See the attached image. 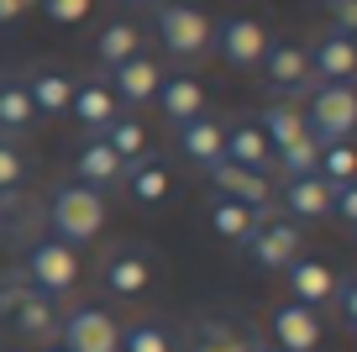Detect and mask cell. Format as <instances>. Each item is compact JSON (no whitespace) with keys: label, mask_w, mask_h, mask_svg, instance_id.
I'll return each instance as SVG.
<instances>
[{"label":"cell","mask_w":357,"mask_h":352,"mask_svg":"<svg viewBox=\"0 0 357 352\" xmlns=\"http://www.w3.org/2000/svg\"><path fill=\"white\" fill-rule=\"evenodd\" d=\"M100 226H105V195L100 189L79 184V179H63L47 195V231H53V242L84 247L100 237Z\"/></svg>","instance_id":"cell-1"},{"label":"cell","mask_w":357,"mask_h":352,"mask_svg":"<svg viewBox=\"0 0 357 352\" xmlns=\"http://www.w3.org/2000/svg\"><path fill=\"white\" fill-rule=\"evenodd\" d=\"M153 37L168 58L178 64H200L211 53L215 22L195 6V0H153Z\"/></svg>","instance_id":"cell-2"},{"label":"cell","mask_w":357,"mask_h":352,"mask_svg":"<svg viewBox=\"0 0 357 352\" xmlns=\"http://www.w3.org/2000/svg\"><path fill=\"white\" fill-rule=\"evenodd\" d=\"M305 126H310V137L321 147L352 142V132H357V85H310Z\"/></svg>","instance_id":"cell-3"},{"label":"cell","mask_w":357,"mask_h":352,"mask_svg":"<svg viewBox=\"0 0 357 352\" xmlns=\"http://www.w3.org/2000/svg\"><path fill=\"white\" fill-rule=\"evenodd\" d=\"M74 279H79L74 247L53 242V237H47V242H32V253H26V263H22V284H26V289L58 300V295H68V289H74Z\"/></svg>","instance_id":"cell-4"},{"label":"cell","mask_w":357,"mask_h":352,"mask_svg":"<svg viewBox=\"0 0 357 352\" xmlns=\"http://www.w3.org/2000/svg\"><path fill=\"white\" fill-rule=\"evenodd\" d=\"M268 27L257 22V16H226V22H215V37H211V53H221L226 68H236V74H247V68L263 64L268 53Z\"/></svg>","instance_id":"cell-5"},{"label":"cell","mask_w":357,"mask_h":352,"mask_svg":"<svg viewBox=\"0 0 357 352\" xmlns=\"http://www.w3.org/2000/svg\"><path fill=\"white\" fill-rule=\"evenodd\" d=\"M58 347L63 352H121V321H111V310L79 305L58 321Z\"/></svg>","instance_id":"cell-6"},{"label":"cell","mask_w":357,"mask_h":352,"mask_svg":"<svg viewBox=\"0 0 357 352\" xmlns=\"http://www.w3.org/2000/svg\"><path fill=\"white\" fill-rule=\"evenodd\" d=\"M300 247H305L300 221H289V216H263V221H257V231L247 237V247H242V253L252 258L257 268L279 274V268H289L294 258H300Z\"/></svg>","instance_id":"cell-7"},{"label":"cell","mask_w":357,"mask_h":352,"mask_svg":"<svg viewBox=\"0 0 357 352\" xmlns=\"http://www.w3.org/2000/svg\"><path fill=\"white\" fill-rule=\"evenodd\" d=\"M263 85H268V95L273 100H294V95H310V47H300V43H268V53H263Z\"/></svg>","instance_id":"cell-8"},{"label":"cell","mask_w":357,"mask_h":352,"mask_svg":"<svg viewBox=\"0 0 357 352\" xmlns=\"http://www.w3.org/2000/svg\"><path fill=\"white\" fill-rule=\"evenodd\" d=\"M268 337L279 352H321V310L310 305H294V300H279V305L268 310Z\"/></svg>","instance_id":"cell-9"},{"label":"cell","mask_w":357,"mask_h":352,"mask_svg":"<svg viewBox=\"0 0 357 352\" xmlns=\"http://www.w3.org/2000/svg\"><path fill=\"white\" fill-rule=\"evenodd\" d=\"M153 274H158V263H153V258H147L137 242H121V247H111V253H105V263H100V279H105V289H111V295H121V300L142 295V289L153 284Z\"/></svg>","instance_id":"cell-10"},{"label":"cell","mask_w":357,"mask_h":352,"mask_svg":"<svg viewBox=\"0 0 357 352\" xmlns=\"http://www.w3.org/2000/svg\"><path fill=\"white\" fill-rule=\"evenodd\" d=\"M205 179L215 184L221 200H236V205H247V210H268V195H273V179L268 174L242 168V163H226V158L215 168H205Z\"/></svg>","instance_id":"cell-11"},{"label":"cell","mask_w":357,"mask_h":352,"mask_svg":"<svg viewBox=\"0 0 357 352\" xmlns=\"http://www.w3.org/2000/svg\"><path fill=\"white\" fill-rule=\"evenodd\" d=\"M310 79L315 85H352L357 79V37L326 32L321 43H310Z\"/></svg>","instance_id":"cell-12"},{"label":"cell","mask_w":357,"mask_h":352,"mask_svg":"<svg viewBox=\"0 0 357 352\" xmlns=\"http://www.w3.org/2000/svg\"><path fill=\"white\" fill-rule=\"evenodd\" d=\"M68 116H74V122L84 126L89 137H105V132H111V122L121 116V105H116L111 85H100V79H84V85H74V100H68Z\"/></svg>","instance_id":"cell-13"},{"label":"cell","mask_w":357,"mask_h":352,"mask_svg":"<svg viewBox=\"0 0 357 352\" xmlns=\"http://www.w3.org/2000/svg\"><path fill=\"white\" fill-rule=\"evenodd\" d=\"M158 85H163V68H158L153 53H137V58H126L121 68H111L116 105H147V100L158 95Z\"/></svg>","instance_id":"cell-14"},{"label":"cell","mask_w":357,"mask_h":352,"mask_svg":"<svg viewBox=\"0 0 357 352\" xmlns=\"http://www.w3.org/2000/svg\"><path fill=\"white\" fill-rule=\"evenodd\" d=\"M158 110H163V122L174 126H184V122H195V116H205V89H200V79L195 74H163V85H158Z\"/></svg>","instance_id":"cell-15"},{"label":"cell","mask_w":357,"mask_h":352,"mask_svg":"<svg viewBox=\"0 0 357 352\" xmlns=\"http://www.w3.org/2000/svg\"><path fill=\"white\" fill-rule=\"evenodd\" d=\"M178 153L190 158L200 174H205V168H215V163L226 158V126L215 122L211 110H205V116H195V122H184V126H178Z\"/></svg>","instance_id":"cell-16"},{"label":"cell","mask_w":357,"mask_h":352,"mask_svg":"<svg viewBox=\"0 0 357 352\" xmlns=\"http://www.w3.org/2000/svg\"><path fill=\"white\" fill-rule=\"evenodd\" d=\"M284 279H289V300L294 305H310V310H321V305H331V295H336V274L321 263V258H294L289 268H284Z\"/></svg>","instance_id":"cell-17"},{"label":"cell","mask_w":357,"mask_h":352,"mask_svg":"<svg viewBox=\"0 0 357 352\" xmlns=\"http://www.w3.org/2000/svg\"><path fill=\"white\" fill-rule=\"evenodd\" d=\"M11 321H16V331H22L26 342H53L58 337V310H53V300L47 295H37V289H16V300H11Z\"/></svg>","instance_id":"cell-18"},{"label":"cell","mask_w":357,"mask_h":352,"mask_svg":"<svg viewBox=\"0 0 357 352\" xmlns=\"http://www.w3.org/2000/svg\"><path fill=\"white\" fill-rule=\"evenodd\" d=\"M121 174H126V163L111 153L105 137H89V142L74 153V179H79V184H89V189H100V195L111 184H121Z\"/></svg>","instance_id":"cell-19"},{"label":"cell","mask_w":357,"mask_h":352,"mask_svg":"<svg viewBox=\"0 0 357 352\" xmlns=\"http://www.w3.org/2000/svg\"><path fill=\"white\" fill-rule=\"evenodd\" d=\"M26 95H32L37 116H68V100H74V79L53 64H37L32 74H22Z\"/></svg>","instance_id":"cell-20"},{"label":"cell","mask_w":357,"mask_h":352,"mask_svg":"<svg viewBox=\"0 0 357 352\" xmlns=\"http://www.w3.org/2000/svg\"><path fill=\"white\" fill-rule=\"evenodd\" d=\"M279 200H284V210H289V221H326L331 216V184H326L321 174L284 179Z\"/></svg>","instance_id":"cell-21"},{"label":"cell","mask_w":357,"mask_h":352,"mask_svg":"<svg viewBox=\"0 0 357 352\" xmlns=\"http://www.w3.org/2000/svg\"><path fill=\"white\" fill-rule=\"evenodd\" d=\"M226 163H242V168H257V174H273V147H268L257 116L226 126Z\"/></svg>","instance_id":"cell-22"},{"label":"cell","mask_w":357,"mask_h":352,"mask_svg":"<svg viewBox=\"0 0 357 352\" xmlns=\"http://www.w3.org/2000/svg\"><path fill=\"white\" fill-rule=\"evenodd\" d=\"M37 126V105L26 95V85L16 74H0V137H26Z\"/></svg>","instance_id":"cell-23"},{"label":"cell","mask_w":357,"mask_h":352,"mask_svg":"<svg viewBox=\"0 0 357 352\" xmlns=\"http://www.w3.org/2000/svg\"><path fill=\"white\" fill-rule=\"evenodd\" d=\"M121 179H126V189H132V200H137V205H147V210L163 205V200L174 195V174H168V163H158V158H153V163H147V158L126 163Z\"/></svg>","instance_id":"cell-24"},{"label":"cell","mask_w":357,"mask_h":352,"mask_svg":"<svg viewBox=\"0 0 357 352\" xmlns=\"http://www.w3.org/2000/svg\"><path fill=\"white\" fill-rule=\"evenodd\" d=\"M190 352H257V342L247 337L236 321H221V316H205L200 326L190 331Z\"/></svg>","instance_id":"cell-25"},{"label":"cell","mask_w":357,"mask_h":352,"mask_svg":"<svg viewBox=\"0 0 357 352\" xmlns=\"http://www.w3.org/2000/svg\"><path fill=\"white\" fill-rule=\"evenodd\" d=\"M257 126H263V137H268V147L279 153V147H289V142H300L310 126H305V110L294 105V100H268L263 105V116H257Z\"/></svg>","instance_id":"cell-26"},{"label":"cell","mask_w":357,"mask_h":352,"mask_svg":"<svg viewBox=\"0 0 357 352\" xmlns=\"http://www.w3.org/2000/svg\"><path fill=\"white\" fill-rule=\"evenodd\" d=\"M263 216L268 210H247V205H236V200H221V195L211 200V231L221 242H231V247H247V237L257 231Z\"/></svg>","instance_id":"cell-27"},{"label":"cell","mask_w":357,"mask_h":352,"mask_svg":"<svg viewBox=\"0 0 357 352\" xmlns=\"http://www.w3.org/2000/svg\"><path fill=\"white\" fill-rule=\"evenodd\" d=\"M137 53H142V27H137V22L121 16V22L100 27V37H95V58H100L105 68H121L126 58H137Z\"/></svg>","instance_id":"cell-28"},{"label":"cell","mask_w":357,"mask_h":352,"mask_svg":"<svg viewBox=\"0 0 357 352\" xmlns=\"http://www.w3.org/2000/svg\"><path fill=\"white\" fill-rule=\"evenodd\" d=\"M121 352H178V331L168 321H132L121 326Z\"/></svg>","instance_id":"cell-29"},{"label":"cell","mask_w":357,"mask_h":352,"mask_svg":"<svg viewBox=\"0 0 357 352\" xmlns=\"http://www.w3.org/2000/svg\"><path fill=\"white\" fill-rule=\"evenodd\" d=\"M105 142H111V153L121 158V163H137V158H142V147H147V126L137 122L132 110H121V116L111 122V132H105Z\"/></svg>","instance_id":"cell-30"},{"label":"cell","mask_w":357,"mask_h":352,"mask_svg":"<svg viewBox=\"0 0 357 352\" xmlns=\"http://www.w3.org/2000/svg\"><path fill=\"white\" fill-rule=\"evenodd\" d=\"M315 163H321V142H315L310 132H305L300 142H289V147H279V153H273L279 179H305V174H315Z\"/></svg>","instance_id":"cell-31"},{"label":"cell","mask_w":357,"mask_h":352,"mask_svg":"<svg viewBox=\"0 0 357 352\" xmlns=\"http://www.w3.org/2000/svg\"><path fill=\"white\" fill-rule=\"evenodd\" d=\"M315 174L326 179V184H352L357 179V147L352 142H331V147H321V163H315Z\"/></svg>","instance_id":"cell-32"},{"label":"cell","mask_w":357,"mask_h":352,"mask_svg":"<svg viewBox=\"0 0 357 352\" xmlns=\"http://www.w3.org/2000/svg\"><path fill=\"white\" fill-rule=\"evenodd\" d=\"M26 174H32V158H26L22 147L11 142V137H0V195L22 189V184H26Z\"/></svg>","instance_id":"cell-33"},{"label":"cell","mask_w":357,"mask_h":352,"mask_svg":"<svg viewBox=\"0 0 357 352\" xmlns=\"http://www.w3.org/2000/svg\"><path fill=\"white\" fill-rule=\"evenodd\" d=\"M37 6L47 11V22H53V27H74V22H84V16H89L95 0H37Z\"/></svg>","instance_id":"cell-34"},{"label":"cell","mask_w":357,"mask_h":352,"mask_svg":"<svg viewBox=\"0 0 357 352\" xmlns=\"http://www.w3.org/2000/svg\"><path fill=\"white\" fill-rule=\"evenodd\" d=\"M326 16H331V32L342 37H357V0H321Z\"/></svg>","instance_id":"cell-35"},{"label":"cell","mask_w":357,"mask_h":352,"mask_svg":"<svg viewBox=\"0 0 357 352\" xmlns=\"http://www.w3.org/2000/svg\"><path fill=\"white\" fill-rule=\"evenodd\" d=\"M331 216L347 221V226L357 231V179H352V184H336V189H331Z\"/></svg>","instance_id":"cell-36"},{"label":"cell","mask_w":357,"mask_h":352,"mask_svg":"<svg viewBox=\"0 0 357 352\" xmlns=\"http://www.w3.org/2000/svg\"><path fill=\"white\" fill-rule=\"evenodd\" d=\"M331 305L342 310V321L357 331V274H352V279H336V295H331Z\"/></svg>","instance_id":"cell-37"},{"label":"cell","mask_w":357,"mask_h":352,"mask_svg":"<svg viewBox=\"0 0 357 352\" xmlns=\"http://www.w3.org/2000/svg\"><path fill=\"white\" fill-rule=\"evenodd\" d=\"M22 11H26L22 0H0V27H11V22H16V16H22Z\"/></svg>","instance_id":"cell-38"},{"label":"cell","mask_w":357,"mask_h":352,"mask_svg":"<svg viewBox=\"0 0 357 352\" xmlns=\"http://www.w3.org/2000/svg\"><path fill=\"white\" fill-rule=\"evenodd\" d=\"M121 6H153V0H121Z\"/></svg>","instance_id":"cell-39"},{"label":"cell","mask_w":357,"mask_h":352,"mask_svg":"<svg viewBox=\"0 0 357 352\" xmlns=\"http://www.w3.org/2000/svg\"><path fill=\"white\" fill-rule=\"evenodd\" d=\"M257 352H279V347H257Z\"/></svg>","instance_id":"cell-40"},{"label":"cell","mask_w":357,"mask_h":352,"mask_svg":"<svg viewBox=\"0 0 357 352\" xmlns=\"http://www.w3.org/2000/svg\"><path fill=\"white\" fill-rule=\"evenodd\" d=\"M43 352H63V347H43Z\"/></svg>","instance_id":"cell-41"},{"label":"cell","mask_w":357,"mask_h":352,"mask_svg":"<svg viewBox=\"0 0 357 352\" xmlns=\"http://www.w3.org/2000/svg\"><path fill=\"white\" fill-rule=\"evenodd\" d=\"M22 6H37V0H22Z\"/></svg>","instance_id":"cell-42"}]
</instances>
